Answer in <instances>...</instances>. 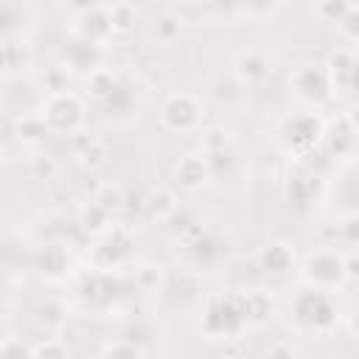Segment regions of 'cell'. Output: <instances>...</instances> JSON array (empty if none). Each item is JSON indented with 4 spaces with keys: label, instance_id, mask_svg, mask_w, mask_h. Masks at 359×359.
Instances as JSON below:
<instances>
[{
    "label": "cell",
    "instance_id": "cell-1",
    "mask_svg": "<svg viewBox=\"0 0 359 359\" xmlns=\"http://www.w3.org/2000/svg\"><path fill=\"white\" fill-rule=\"evenodd\" d=\"M39 118L45 121L48 132H62V135H73L81 123H84V104L76 93L67 90H56L50 93L42 107H39Z\"/></svg>",
    "mask_w": 359,
    "mask_h": 359
},
{
    "label": "cell",
    "instance_id": "cell-2",
    "mask_svg": "<svg viewBox=\"0 0 359 359\" xmlns=\"http://www.w3.org/2000/svg\"><path fill=\"white\" fill-rule=\"evenodd\" d=\"M303 278L311 289H323V292H331L337 289L342 280H345V264L337 252L331 250H317L306 258V266H303Z\"/></svg>",
    "mask_w": 359,
    "mask_h": 359
},
{
    "label": "cell",
    "instance_id": "cell-3",
    "mask_svg": "<svg viewBox=\"0 0 359 359\" xmlns=\"http://www.w3.org/2000/svg\"><path fill=\"white\" fill-rule=\"evenodd\" d=\"M160 118H163V126L171 129V132H191V129L199 126V118L202 115H199V104H196L194 95L177 93V95H171L163 104Z\"/></svg>",
    "mask_w": 359,
    "mask_h": 359
},
{
    "label": "cell",
    "instance_id": "cell-4",
    "mask_svg": "<svg viewBox=\"0 0 359 359\" xmlns=\"http://www.w3.org/2000/svg\"><path fill=\"white\" fill-rule=\"evenodd\" d=\"M213 177V165L208 154H185L174 168V182L182 191H199Z\"/></svg>",
    "mask_w": 359,
    "mask_h": 359
},
{
    "label": "cell",
    "instance_id": "cell-5",
    "mask_svg": "<svg viewBox=\"0 0 359 359\" xmlns=\"http://www.w3.org/2000/svg\"><path fill=\"white\" fill-rule=\"evenodd\" d=\"M73 31H76L79 39H87L93 45H104L115 34L112 31V22H109V14H107V6H95V8L81 11Z\"/></svg>",
    "mask_w": 359,
    "mask_h": 359
},
{
    "label": "cell",
    "instance_id": "cell-6",
    "mask_svg": "<svg viewBox=\"0 0 359 359\" xmlns=\"http://www.w3.org/2000/svg\"><path fill=\"white\" fill-rule=\"evenodd\" d=\"M325 90H328L325 70H317V73H314V67H300V70L294 73V93H297V95L317 101V98L325 95Z\"/></svg>",
    "mask_w": 359,
    "mask_h": 359
},
{
    "label": "cell",
    "instance_id": "cell-7",
    "mask_svg": "<svg viewBox=\"0 0 359 359\" xmlns=\"http://www.w3.org/2000/svg\"><path fill=\"white\" fill-rule=\"evenodd\" d=\"M292 266V250L286 244H269L261 252V269L264 272H286Z\"/></svg>",
    "mask_w": 359,
    "mask_h": 359
},
{
    "label": "cell",
    "instance_id": "cell-8",
    "mask_svg": "<svg viewBox=\"0 0 359 359\" xmlns=\"http://www.w3.org/2000/svg\"><path fill=\"white\" fill-rule=\"evenodd\" d=\"M107 14H109V22H112L115 34H126L137 20V8L132 3H126V0H118V3L107 6Z\"/></svg>",
    "mask_w": 359,
    "mask_h": 359
},
{
    "label": "cell",
    "instance_id": "cell-9",
    "mask_svg": "<svg viewBox=\"0 0 359 359\" xmlns=\"http://www.w3.org/2000/svg\"><path fill=\"white\" fill-rule=\"evenodd\" d=\"M146 208H149L151 219H168V216L177 210V196H174L165 185H160V188H154V191H151V196H149Z\"/></svg>",
    "mask_w": 359,
    "mask_h": 359
},
{
    "label": "cell",
    "instance_id": "cell-10",
    "mask_svg": "<svg viewBox=\"0 0 359 359\" xmlns=\"http://www.w3.org/2000/svg\"><path fill=\"white\" fill-rule=\"evenodd\" d=\"M115 84L118 81H115L112 70H107V67H95L87 76V87H90V95L93 98H109L115 93Z\"/></svg>",
    "mask_w": 359,
    "mask_h": 359
},
{
    "label": "cell",
    "instance_id": "cell-11",
    "mask_svg": "<svg viewBox=\"0 0 359 359\" xmlns=\"http://www.w3.org/2000/svg\"><path fill=\"white\" fill-rule=\"evenodd\" d=\"M180 31H182V20L174 14V11H165V14H160L157 20H154V34H157V39L160 42H174L177 36H180Z\"/></svg>",
    "mask_w": 359,
    "mask_h": 359
},
{
    "label": "cell",
    "instance_id": "cell-12",
    "mask_svg": "<svg viewBox=\"0 0 359 359\" xmlns=\"http://www.w3.org/2000/svg\"><path fill=\"white\" fill-rule=\"evenodd\" d=\"M45 135H48V126H45V121L39 118V112H36V115H25V118L17 123V137L25 140V143H36V140H42Z\"/></svg>",
    "mask_w": 359,
    "mask_h": 359
},
{
    "label": "cell",
    "instance_id": "cell-13",
    "mask_svg": "<svg viewBox=\"0 0 359 359\" xmlns=\"http://www.w3.org/2000/svg\"><path fill=\"white\" fill-rule=\"evenodd\" d=\"M238 73H241V79H247V81L261 79V76L266 73V62H264V56H258V53H247V56H241V59H238Z\"/></svg>",
    "mask_w": 359,
    "mask_h": 359
},
{
    "label": "cell",
    "instance_id": "cell-14",
    "mask_svg": "<svg viewBox=\"0 0 359 359\" xmlns=\"http://www.w3.org/2000/svg\"><path fill=\"white\" fill-rule=\"evenodd\" d=\"M31 353L34 356H67L70 348L67 345H59V342H42V345H34Z\"/></svg>",
    "mask_w": 359,
    "mask_h": 359
},
{
    "label": "cell",
    "instance_id": "cell-15",
    "mask_svg": "<svg viewBox=\"0 0 359 359\" xmlns=\"http://www.w3.org/2000/svg\"><path fill=\"white\" fill-rule=\"evenodd\" d=\"M104 353H109V356H143V348H137L135 342H115V345H109V348H104Z\"/></svg>",
    "mask_w": 359,
    "mask_h": 359
},
{
    "label": "cell",
    "instance_id": "cell-16",
    "mask_svg": "<svg viewBox=\"0 0 359 359\" xmlns=\"http://www.w3.org/2000/svg\"><path fill=\"white\" fill-rule=\"evenodd\" d=\"M70 6H73V11H76V14H81V11L95 8V6H101V3H98V0H70Z\"/></svg>",
    "mask_w": 359,
    "mask_h": 359
},
{
    "label": "cell",
    "instance_id": "cell-17",
    "mask_svg": "<svg viewBox=\"0 0 359 359\" xmlns=\"http://www.w3.org/2000/svg\"><path fill=\"white\" fill-rule=\"evenodd\" d=\"M8 67V50H6V45H0V73Z\"/></svg>",
    "mask_w": 359,
    "mask_h": 359
},
{
    "label": "cell",
    "instance_id": "cell-18",
    "mask_svg": "<svg viewBox=\"0 0 359 359\" xmlns=\"http://www.w3.org/2000/svg\"><path fill=\"white\" fill-rule=\"evenodd\" d=\"M11 337H8V328H6V323L0 320V348H3V342H8Z\"/></svg>",
    "mask_w": 359,
    "mask_h": 359
},
{
    "label": "cell",
    "instance_id": "cell-19",
    "mask_svg": "<svg viewBox=\"0 0 359 359\" xmlns=\"http://www.w3.org/2000/svg\"><path fill=\"white\" fill-rule=\"evenodd\" d=\"M182 3H199V0H182Z\"/></svg>",
    "mask_w": 359,
    "mask_h": 359
}]
</instances>
